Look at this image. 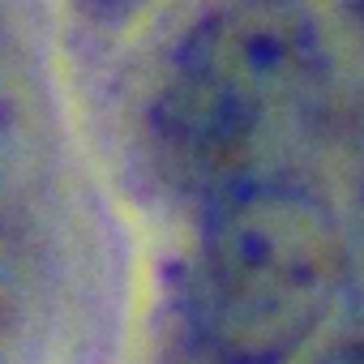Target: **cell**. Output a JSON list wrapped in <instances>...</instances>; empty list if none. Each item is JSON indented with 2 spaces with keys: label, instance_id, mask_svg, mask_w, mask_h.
<instances>
[{
  "label": "cell",
  "instance_id": "cell-1",
  "mask_svg": "<svg viewBox=\"0 0 364 364\" xmlns=\"http://www.w3.org/2000/svg\"><path fill=\"white\" fill-rule=\"evenodd\" d=\"M321 95V48L291 0H240L180 43L154 103L167 159L215 193L270 180Z\"/></svg>",
  "mask_w": 364,
  "mask_h": 364
},
{
  "label": "cell",
  "instance_id": "cell-3",
  "mask_svg": "<svg viewBox=\"0 0 364 364\" xmlns=\"http://www.w3.org/2000/svg\"><path fill=\"white\" fill-rule=\"evenodd\" d=\"M14 141H18V129H14V107H9L5 90H0V167H5V159L14 154Z\"/></svg>",
  "mask_w": 364,
  "mask_h": 364
},
{
  "label": "cell",
  "instance_id": "cell-2",
  "mask_svg": "<svg viewBox=\"0 0 364 364\" xmlns=\"http://www.w3.org/2000/svg\"><path fill=\"white\" fill-rule=\"evenodd\" d=\"M347 249L321 198L291 176L215 193L193 257V317L228 364H283L326 321Z\"/></svg>",
  "mask_w": 364,
  "mask_h": 364
},
{
  "label": "cell",
  "instance_id": "cell-4",
  "mask_svg": "<svg viewBox=\"0 0 364 364\" xmlns=\"http://www.w3.org/2000/svg\"><path fill=\"white\" fill-rule=\"evenodd\" d=\"M355 5H360V18H364V0H355Z\"/></svg>",
  "mask_w": 364,
  "mask_h": 364
}]
</instances>
